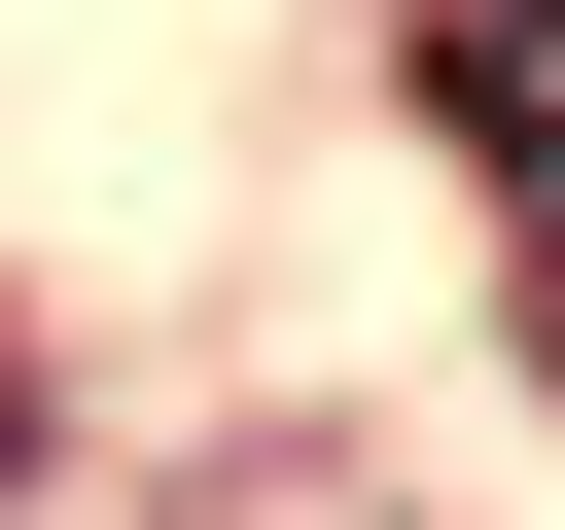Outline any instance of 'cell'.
Masks as SVG:
<instances>
[{"instance_id":"obj_2","label":"cell","mask_w":565,"mask_h":530,"mask_svg":"<svg viewBox=\"0 0 565 530\" xmlns=\"http://www.w3.org/2000/svg\"><path fill=\"white\" fill-rule=\"evenodd\" d=\"M0 495H35V389H0Z\"/></svg>"},{"instance_id":"obj_1","label":"cell","mask_w":565,"mask_h":530,"mask_svg":"<svg viewBox=\"0 0 565 530\" xmlns=\"http://www.w3.org/2000/svg\"><path fill=\"white\" fill-rule=\"evenodd\" d=\"M494 71H565V0H494Z\"/></svg>"}]
</instances>
